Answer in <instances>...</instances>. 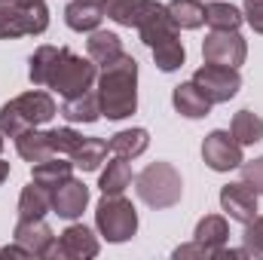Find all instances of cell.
Segmentation results:
<instances>
[{
    "mask_svg": "<svg viewBox=\"0 0 263 260\" xmlns=\"http://www.w3.org/2000/svg\"><path fill=\"white\" fill-rule=\"evenodd\" d=\"M95 92H98L101 117H107V120L132 117L138 110V62L129 52H123L114 65L101 67Z\"/></svg>",
    "mask_w": 263,
    "mask_h": 260,
    "instance_id": "6da1fadb",
    "label": "cell"
},
{
    "mask_svg": "<svg viewBox=\"0 0 263 260\" xmlns=\"http://www.w3.org/2000/svg\"><path fill=\"white\" fill-rule=\"evenodd\" d=\"M55 114H59L55 98L43 89H31L0 107V132H3V138H18L22 132L49 123Z\"/></svg>",
    "mask_w": 263,
    "mask_h": 260,
    "instance_id": "7a4b0ae2",
    "label": "cell"
},
{
    "mask_svg": "<svg viewBox=\"0 0 263 260\" xmlns=\"http://www.w3.org/2000/svg\"><path fill=\"white\" fill-rule=\"evenodd\" d=\"M135 193L144 205L162 211V208H175L184 196V181L181 172L172 162H150L147 169H141L135 175Z\"/></svg>",
    "mask_w": 263,
    "mask_h": 260,
    "instance_id": "3957f363",
    "label": "cell"
},
{
    "mask_svg": "<svg viewBox=\"0 0 263 260\" xmlns=\"http://www.w3.org/2000/svg\"><path fill=\"white\" fill-rule=\"evenodd\" d=\"M46 28H49V6L43 0H31V3L0 0V40L37 37Z\"/></svg>",
    "mask_w": 263,
    "mask_h": 260,
    "instance_id": "277c9868",
    "label": "cell"
},
{
    "mask_svg": "<svg viewBox=\"0 0 263 260\" xmlns=\"http://www.w3.org/2000/svg\"><path fill=\"white\" fill-rule=\"evenodd\" d=\"M95 80H98V65L89 55L83 59V55L70 52L67 46H62L59 62L52 67V77H49V86L46 89L59 92L62 98H73V95L89 92L95 86Z\"/></svg>",
    "mask_w": 263,
    "mask_h": 260,
    "instance_id": "5b68a950",
    "label": "cell"
},
{
    "mask_svg": "<svg viewBox=\"0 0 263 260\" xmlns=\"http://www.w3.org/2000/svg\"><path fill=\"white\" fill-rule=\"evenodd\" d=\"M95 227L114 245L129 242L138 233V211L123 193H104L101 202L95 205Z\"/></svg>",
    "mask_w": 263,
    "mask_h": 260,
    "instance_id": "8992f818",
    "label": "cell"
},
{
    "mask_svg": "<svg viewBox=\"0 0 263 260\" xmlns=\"http://www.w3.org/2000/svg\"><path fill=\"white\" fill-rule=\"evenodd\" d=\"M193 83L205 92V98L211 104H223V101L236 98V92L242 89V73H239V67H223L205 62L193 73Z\"/></svg>",
    "mask_w": 263,
    "mask_h": 260,
    "instance_id": "52a82bcc",
    "label": "cell"
},
{
    "mask_svg": "<svg viewBox=\"0 0 263 260\" xmlns=\"http://www.w3.org/2000/svg\"><path fill=\"white\" fill-rule=\"evenodd\" d=\"M202 59L208 65L242 67L248 59V43L239 31H211L202 43Z\"/></svg>",
    "mask_w": 263,
    "mask_h": 260,
    "instance_id": "ba28073f",
    "label": "cell"
},
{
    "mask_svg": "<svg viewBox=\"0 0 263 260\" xmlns=\"http://www.w3.org/2000/svg\"><path fill=\"white\" fill-rule=\"evenodd\" d=\"M202 159L211 172H233L245 162L242 156V144L230 135L227 129H214L205 135L202 141Z\"/></svg>",
    "mask_w": 263,
    "mask_h": 260,
    "instance_id": "9c48e42d",
    "label": "cell"
},
{
    "mask_svg": "<svg viewBox=\"0 0 263 260\" xmlns=\"http://www.w3.org/2000/svg\"><path fill=\"white\" fill-rule=\"evenodd\" d=\"M95 254H98V239L83 224L65 227L55 236V242L49 245V251H46L49 260H86V257H95Z\"/></svg>",
    "mask_w": 263,
    "mask_h": 260,
    "instance_id": "30bf717a",
    "label": "cell"
},
{
    "mask_svg": "<svg viewBox=\"0 0 263 260\" xmlns=\"http://www.w3.org/2000/svg\"><path fill=\"white\" fill-rule=\"evenodd\" d=\"M12 239L22 248H28L31 257H46L49 245L55 242V233L43 217H18V224L12 230Z\"/></svg>",
    "mask_w": 263,
    "mask_h": 260,
    "instance_id": "8fae6325",
    "label": "cell"
},
{
    "mask_svg": "<svg viewBox=\"0 0 263 260\" xmlns=\"http://www.w3.org/2000/svg\"><path fill=\"white\" fill-rule=\"evenodd\" d=\"M220 208L230 214V220L248 224V220L257 217V193L245 181L227 184V187H220Z\"/></svg>",
    "mask_w": 263,
    "mask_h": 260,
    "instance_id": "7c38bea8",
    "label": "cell"
},
{
    "mask_svg": "<svg viewBox=\"0 0 263 260\" xmlns=\"http://www.w3.org/2000/svg\"><path fill=\"white\" fill-rule=\"evenodd\" d=\"M86 205H89V187L83 181H77L73 175L52 190V211L59 217H65V220L80 217L86 211Z\"/></svg>",
    "mask_w": 263,
    "mask_h": 260,
    "instance_id": "4fadbf2b",
    "label": "cell"
},
{
    "mask_svg": "<svg viewBox=\"0 0 263 260\" xmlns=\"http://www.w3.org/2000/svg\"><path fill=\"white\" fill-rule=\"evenodd\" d=\"M138 34H141V43H144L147 49H156V46H162V43H168V40H178V25L172 22L165 3H159V6L138 25Z\"/></svg>",
    "mask_w": 263,
    "mask_h": 260,
    "instance_id": "5bb4252c",
    "label": "cell"
},
{
    "mask_svg": "<svg viewBox=\"0 0 263 260\" xmlns=\"http://www.w3.org/2000/svg\"><path fill=\"white\" fill-rule=\"evenodd\" d=\"M172 104H175V110H178L181 117H187V120H202V117H208L211 107H214L193 80L175 86V92H172Z\"/></svg>",
    "mask_w": 263,
    "mask_h": 260,
    "instance_id": "9a60e30c",
    "label": "cell"
},
{
    "mask_svg": "<svg viewBox=\"0 0 263 260\" xmlns=\"http://www.w3.org/2000/svg\"><path fill=\"white\" fill-rule=\"evenodd\" d=\"M159 3L156 0H107L104 3V15L123 28H138Z\"/></svg>",
    "mask_w": 263,
    "mask_h": 260,
    "instance_id": "2e32d148",
    "label": "cell"
},
{
    "mask_svg": "<svg viewBox=\"0 0 263 260\" xmlns=\"http://www.w3.org/2000/svg\"><path fill=\"white\" fill-rule=\"evenodd\" d=\"M86 55H89L98 67L114 65V62L123 55V40H120V34L95 28V31L89 34V40H86Z\"/></svg>",
    "mask_w": 263,
    "mask_h": 260,
    "instance_id": "e0dca14e",
    "label": "cell"
},
{
    "mask_svg": "<svg viewBox=\"0 0 263 260\" xmlns=\"http://www.w3.org/2000/svg\"><path fill=\"white\" fill-rule=\"evenodd\" d=\"M15 150H18V156L25 159V162H43V159H49V156H59L55 150H52V141H49V132H40L37 129H28L22 132L18 138H15Z\"/></svg>",
    "mask_w": 263,
    "mask_h": 260,
    "instance_id": "ac0fdd59",
    "label": "cell"
},
{
    "mask_svg": "<svg viewBox=\"0 0 263 260\" xmlns=\"http://www.w3.org/2000/svg\"><path fill=\"white\" fill-rule=\"evenodd\" d=\"M104 18V6L98 3H86V0H70L65 6V22L70 31H80V34H92Z\"/></svg>",
    "mask_w": 263,
    "mask_h": 260,
    "instance_id": "d6986e66",
    "label": "cell"
},
{
    "mask_svg": "<svg viewBox=\"0 0 263 260\" xmlns=\"http://www.w3.org/2000/svg\"><path fill=\"white\" fill-rule=\"evenodd\" d=\"M15 208H18V217H46V211H52V190L31 181L22 187Z\"/></svg>",
    "mask_w": 263,
    "mask_h": 260,
    "instance_id": "ffe728a7",
    "label": "cell"
},
{
    "mask_svg": "<svg viewBox=\"0 0 263 260\" xmlns=\"http://www.w3.org/2000/svg\"><path fill=\"white\" fill-rule=\"evenodd\" d=\"M62 117L67 123H95L101 117V104H98V92H83V95H73L65 98L62 104Z\"/></svg>",
    "mask_w": 263,
    "mask_h": 260,
    "instance_id": "44dd1931",
    "label": "cell"
},
{
    "mask_svg": "<svg viewBox=\"0 0 263 260\" xmlns=\"http://www.w3.org/2000/svg\"><path fill=\"white\" fill-rule=\"evenodd\" d=\"M70 175H73V162H67L62 156H49V159L31 165V181L43 184L46 190H55V187H59L62 181H67Z\"/></svg>",
    "mask_w": 263,
    "mask_h": 260,
    "instance_id": "7402d4cb",
    "label": "cell"
},
{
    "mask_svg": "<svg viewBox=\"0 0 263 260\" xmlns=\"http://www.w3.org/2000/svg\"><path fill=\"white\" fill-rule=\"evenodd\" d=\"M107 147H110V153L114 156H126V159H135V156H141L147 147H150V132L147 129H123L117 132L110 141H107Z\"/></svg>",
    "mask_w": 263,
    "mask_h": 260,
    "instance_id": "603a6c76",
    "label": "cell"
},
{
    "mask_svg": "<svg viewBox=\"0 0 263 260\" xmlns=\"http://www.w3.org/2000/svg\"><path fill=\"white\" fill-rule=\"evenodd\" d=\"M172 22L178 25V31H196L205 25V6L202 0H168L165 3Z\"/></svg>",
    "mask_w": 263,
    "mask_h": 260,
    "instance_id": "cb8c5ba5",
    "label": "cell"
},
{
    "mask_svg": "<svg viewBox=\"0 0 263 260\" xmlns=\"http://www.w3.org/2000/svg\"><path fill=\"white\" fill-rule=\"evenodd\" d=\"M245 22L242 9L233 6V3H217V0H208L205 3V25L211 31H239V25Z\"/></svg>",
    "mask_w": 263,
    "mask_h": 260,
    "instance_id": "d4e9b609",
    "label": "cell"
},
{
    "mask_svg": "<svg viewBox=\"0 0 263 260\" xmlns=\"http://www.w3.org/2000/svg\"><path fill=\"white\" fill-rule=\"evenodd\" d=\"M107 153H110V147H107L104 138H83L80 147L70 153V162H73V169H80V172H95V169L104 162Z\"/></svg>",
    "mask_w": 263,
    "mask_h": 260,
    "instance_id": "484cf974",
    "label": "cell"
},
{
    "mask_svg": "<svg viewBox=\"0 0 263 260\" xmlns=\"http://www.w3.org/2000/svg\"><path fill=\"white\" fill-rule=\"evenodd\" d=\"M59 52H62V46H49V43L34 49V55L28 59V77H31L34 86H49L52 67L59 62Z\"/></svg>",
    "mask_w": 263,
    "mask_h": 260,
    "instance_id": "4316f807",
    "label": "cell"
},
{
    "mask_svg": "<svg viewBox=\"0 0 263 260\" xmlns=\"http://www.w3.org/2000/svg\"><path fill=\"white\" fill-rule=\"evenodd\" d=\"M230 135L242 144V147H248V144H257L263 141V120L254 114V110H239L236 117H233V123H230Z\"/></svg>",
    "mask_w": 263,
    "mask_h": 260,
    "instance_id": "83f0119b",
    "label": "cell"
},
{
    "mask_svg": "<svg viewBox=\"0 0 263 260\" xmlns=\"http://www.w3.org/2000/svg\"><path fill=\"white\" fill-rule=\"evenodd\" d=\"M132 184V165L126 156H114V162H107V169L101 172L98 190L101 193H123Z\"/></svg>",
    "mask_w": 263,
    "mask_h": 260,
    "instance_id": "f1b7e54d",
    "label": "cell"
},
{
    "mask_svg": "<svg viewBox=\"0 0 263 260\" xmlns=\"http://www.w3.org/2000/svg\"><path fill=\"white\" fill-rule=\"evenodd\" d=\"M193 239L211 245V248H223L227 239H230V224H227V217H220V214H205V217L196 224Z\"/></svg>",
    "mask_w": 263,
    "mask_h": 260,
    "instance_id": "f546056e",
    "label": "cell"
},
{
    "mask_svg": "<svg viewBox=\"0 0 263 260\" xmlns=\"http://www.w3.org/2000/svg\"><path fill=\"white\" fill-rule=\"evenodd\" d=\"M150 52H153V62H156V67H159L162 73L178 70V67L184 65V59H187V49H184L181 37H178V40H168V43H162V46H156V49H150Z\"/></svg>",
    "mask_w": 263,
    "mask_h": 260,
    "instance_id": "4dcf8cb0",
    "label": "cell"
},
{
    "mask_svg": "<svg viewBox=\"0 0 263 260\" xmlns=\"http://www.w3.org/2000/svg\"><path fill=\"white\" fill-rule=\"evenodd\" d=\"M49 141H52V150H55L59 156H70V153L80 147L83 135L77 129H70V126H62V129H49Z\"/></svg>",
    "mask_w": 263,
    "mask_h": 260,
    "instance_id": "1f68e13d",
    "label": "cell"
},
{
    "mask_svg": "<svg viewBox=\"0 0 263 260\" xmlns=\"http://www.w3.org/2000/svg\"><path fill=\"white\" fill-rule=\"evenodd\" d=\"M175 260H187V257H205V260H217L223 257V248H211V245H205V242H187V245H181V248H175Z\"/></svg>",
    "mask_w": 263,
    "mask_h": 260,
    "instance_id": "d6a6232c",
    "label": "cell"
},
{
    "mask_svg": "<svg viewBox=\"0 0 263 260\" xmlns=\"http://www.w3.org/2000/svg\"><path fill=\"white\" fill-rule=\"evenodd\" d=\"M242 242H245V248H248L254 257H260V254H263V214H257L254 220H248V224H245Z\"/></svg>",
    "mask_w": 263,
    "mask_h": 260,
    "instance_id": "836d02e7",
    "label": "cell"
},
{
    "mask_svg": "<svg viewBox=\"0 0 263 260\" xmlns=\"http://www.w3.org/2000/svg\"><path fill=\"white\" fill-rule=\"evenodd\" d=\"M239 172H242V181H245L257 196H263V156L251 159V162H242Z\"/></svg>",
    "mask_w": 263,
    "mask_h": 260,
    "instance_id": "e575fe53",
    "label": "cell"
},
{
    "mask_svg": "<svg viewBox=\"0 0 263 260\" xmlns=\"http://www.w3.org/2000/svg\"><path fill=\"white\" fill-rule=\"evenodd\" d=\"M242 15H245V22L254 28V34H263V0H245Z\"/></svg>",
    "mask_w": 263,
    "mask_h": 260,
    "instance_id": "d590c367",
    "label": "cell"
},
{
    "mask_svg": "<svg viewBox=\"0 0 263 260\" xmlns=\"http://www.w3.org/2000/svg\"><path fill=\"white\" fill-rule=\"evenodd\" d=\"M0 257H31V251H28V248H22V245L12 239V245L0 248Z\"/></svg>",
    "mask_w": 263,
    "mask_h": 260,
    "instance_id": "8d00e7d4",
    "label": "cell"
},
{
    "mask_svg": "<svg viewBox=\"0 0 263 260\" xmlns=\"http://www.w3.org/2000/svg\"><path fill=\"white\" fill-rule=\"evenodd\" d=\"M6 178H9V162H6V159H0V184H3Z\"/></svg>",
    "mask_w": 263,
    "mask_h": 260,
    "instance_id": "74e56055",
    "label": "cell"
},
{
    "mask_svg": "<svg viewBox=\"0 0 263 260\" xmlns=\"http://www.w3.org/2000/svg\"><path fill=\"white\" fill-rule=\"evenodd\" d=\"M86 3H98V6H104V3H107V0H86Z\"/></svg>",
    "mask_w": 263,
    "mask_h": 260,
    "instance_id": "f35d334b",
    "label": "cell"
},
{
    "mask_svg": "<svg viewBox=\"0 0 263 260\" xmlns=\"http://www.w3.org/2000/svg\"><path fill=\"white\" fill-rule=\"evenodd\" d=\"M0 150H3V132H0Z\"/></svg>",
    "mask_w": 263,
    "mask_h": 260,
    "instance_id": "ab89813d",
    "label": "cell"
},
{
    "mask_svg": "<svg viewBox=\"0 0 263 260\" xmlns=\"http://www.w3.org/2000/svg\"><path fill=\"white\" fill-rule=\"evenodd\" d=\"M18 3H31V0H18Z\"/></svg>",
    "mask_w": 263,
    "mask_h": 260,
    "instance_id": "60d3db41",
    "label": "cell"
},
{
    "mask_svg": "<svg viewBox=\"0 0 263 260\" xmlns=\"http://www.w3.org/2000/svg\"><path fill=\"white\" fill-rule=\"evenodd\" d=\"M205 3H208V0H205Z\"/></svg>",
    "mask_w": 263,
    "mask_h": 260,
    "instance_id": "b9f144b4",
    "label": "cell"
}]
</instances>
